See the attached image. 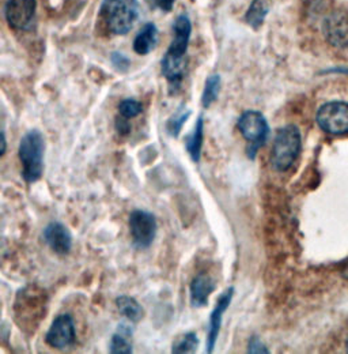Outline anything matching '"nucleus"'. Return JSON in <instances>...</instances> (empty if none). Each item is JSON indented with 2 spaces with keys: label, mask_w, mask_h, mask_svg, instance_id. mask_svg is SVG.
Segmentation results:
<instances>
[{
  "label": "nucleus",
  "mask_w": 348,
  "mask_h": 354,
  "mask_svg": "<svg viewBox=\"0 0 348 354\" xmlns=\"http://www.w3.org/2000/svg\"><path fill=\"white\" fill-rule=\"evenodd\" d=\"M173 32V41L162 59V74L172 88H178L184 77L185 53L192 33L189 18L180 15L174 22Z\"/></svg>",
  "instance_id": "1"
},
{
  "label": "nucleus",
  "mask_w": 348,
  "mask_h": 354,
  "mask_svg": "<svg viewBox=\"0 0 348 354\" xmlns=\"http://www.w3.org/2000/svg\"><path fill=\"white\" fill-rule=\"evenodd\" d=\"M45 139L41 131L30 130L21 138L18 157L22 165L21 175L28 184L37 183L44 174Z\"/></svg>",
  "instance_id": "2"
},
{
  "label": "nucleus",
  "mask_w": 348,
  "mask_h": 354,
  "mask_svg": "<svg viewBox=\"0 0 348 354\" xmlns=\"http://www.w3.org/2000/svg\"><path fill=\"white\" fill-rule=\"evenodd\" d=\"M302 149V136L297 126L282 127L273 140L271 151V167L276 172H287L297 161Z\"/></svg>",
  "instance_id": "3"
},
{
  "label": "nucleus",
  "mask_w": 348,
  "mask_h": 354,
  "mask_svg": "<svg viewBox=\"0 0 348 354\" xmlns=\"http://www.w3.org/2000/svg\"><path fill=\"white\" fill-rule=\"evenodd\" d=\"M137 0H104L101 6V17L108 29L117 36L130 32L137 18Z\"/></svg>",
  "instance_id": "4"
},
{
  "label": "nucleus",
  "mask_w": 348,
  "mask_h": 354,
  "mask_svg": "<svg viewBox=\"0 0 348 354\" xmlns=\"http://www.w3.org/2000/svg\"><path fill=\"white\" fill-rule=\"evenodd\" d=\"M237 127L244 139L248 142V157L255 160L258 151L262 146H265L269 136V124L265 116L259 111H246L238 118Z\"/></svg>",
  "instance_id": "5"
},
{
  "label": "nucleus",
  "mask_w": 348,
  "mask_h": 354,
  "mask_svg": "<svg viewBox=\"0 0 348 354\" xmlns=\"http://www.w3.org/2000/svg\"><path fill=\"white\" fill-rule=\"evenodd\" d=\"M316 120L318 127L332 135L348 133V104L343 101H331L317 111Z\"/></svg>",
  "instance_id": "6"
},
{
  "label": "nucleus",
  "mask_w": 348,
  "mask_h": 354,
  "mask_svg": "<svg viewBox=\"0 0 348 354\" xmlns=\"http://www.w3.org/2000/svg\"><path fill=\"white\" fill-rule=\"evenodd\" d=\"M130 232L132 245L137 250H147L155 240L158 223L153 213L133 210L130 214Z\"/></svg>",
  "instance_id": "7"
},
{
  "label": "nucleus",
  "mask_w": 348,
  "mask_h": 354,
  "mask_svg": "<svg viewBox=\"0 0 348 354\" xmlns=\"http://www.w3.org/2000/svg\"><path fill=\"white\" fill-rule=\"evenodd\" d=\"M77 341V330L74 317L70 313H61L55 317L45 335V342L59 351L72 346Z\"/></svg>",
  "instance_id": "8"
},
{
  "label": "nucleus",
  "mask_w": 348,
  "mask_h": 354,
  "mask_svg": "<svg viewBox=\"0 0 348 354\" xmlns=\"http://www.w3.org/2000/svg\"><path fill=\"white\" fill-rule=\"evenodd\" d=\"M37 10L36 0H7L4 15L8 25L17 30H29Z\"/></svg>",
  "instance_id": "9"
},
{
  "label": "nucleus",
  "mask_w": 348,
  "mask_h": 354,
  "mask_svg": "<svg viewBox=\"0 0 348 354\" xmlns=\"http://www.w3.org/2000/svg\"><path fill=\"white\" fill-rule=\"evenodd\" d=\"M234 293H235V289L233 286H230L218 297L217 306L210 315L206 353H214L218 338H219V333H220V327H222V322H223V315L226 313V310H229L231 300L234 297Z\"/></svg>",
  "instance_id": "10"
},
{
  "label": "nucleus",
  "mask_w": 348,
  "mask_h": 354,
  "mask_svg": "<svg viewBox=\"0 0 348 354\" xmlns=\"http://www.w3.org/2000/svg\"><path fill=\"white\" fill-rule=\"evenodd\" d=\"M43 237L46 245L57 255H67L72 248V236L61 222H49L44 227Z\"/></svg>",
  "instance_id": "11"
},
{
  "label": "nucleus",
  "mask_w": 348,
  "mask_h": 354,
  "mask_svg": "<svg viewBox=\"0 0 348 354\" xmlns=\"http://www.w3.org/2000/svg\"><path fill=\"white\" fill-rule=\"evenodd\" d=\"M327 40L335 46H348V12L338 11L332 14L324 24Z\"/></svg>",
  "instance_id": "12"
},
{
  "label": "nucleus",
  "mask_w": 348,
  "mask_h": 354,
  "mask_svg": "<svg viewBox=\"0 0 348 354\" xmlns=\"http://www.w3.org/2000/svg\"><path fill=\"white\" fill-rule=\"evenodd\" d=\"M217 283L207 274L196 275L189 286V300L193 308H204L209 304L210 296L215 292Z\"/></svg>",
  "instance_id": "13"
},
{
  "label": "nucleus",
  "mask_w": 348,
  "mask_h": 354,
  "mask_svg": "<svg viewBox=\"0 0 348 354\" xmlns=\"http://www.w3.org/2000/svg\"><path fill=\"white\" fill-rule=\"evenodd\" d=\"M158 44V29L154 24H146L133 40V50L137 55H148Z\"/></svg>",
  "instance_id": "14"
},
{
  "label": "nucleus",
  "mask_w": 348,
  "mask_h": 354,
  "mask_svg": "<svg viewBox=\"0 0 348 354\" xmlns=\"http://www.w3.org/2000/svg\"><path fill=\"white\" fill-rule=\"evenodd\" d=\"M204 140V119L200 115L192 133L185 140V149L193 162H199L202 158V149Z\"/></svg>",
  "instance_id": "15"
},
{
  "label": "nucleus",
  "mask_w": 348,
  "mask_h": 354,
  "mask_svg": "<svg viewBox=\"0 0 348 354\" xmlns=\"http://www.w3.org/2000/svg\"><path fill=\"white\" fill-rule=\"evenodd\" d=\"M116 307L130 323H139L144 317V310L137 303V300L130 296H119L116 299Z\"/></svg>",
  "instance_id": "16"
},
{
  "label": "nucleus",
  "mask_w": 348,
  "mask_h": 354,
  "mask_svg": "<svg viewBox=\"0 0 348 354\" xmlns=\"http://www.w3.org/2000/svg\"><path fill=\"white\" fill-rule=\"evenodd\" d=\"M268 11H269V0H253L246 12V22L253 29H259Z\"/></svg>",
  "instance_id": "17"
},
{
  "label": "nucleus",
  "mask_w": 348,
  "mask_h": 354,
  "mask_svg": "<svg viewBox=\"0 0 348 354\" xmlns=\"http://www.w3.org/2000/svg\"><path fill=\"white\" fill-rule=\"evenodd\" d=\"M220 91V77L218 74H214L207 78L204 90L202 94V105L203 108H210L218 100Z\"/></svg>",
  "instance_id": "18"
},
{
  "label": "nucleus",
  "mask_w": 348,
  "mask_h": 354,
  "mask_svg": "<svg viewBox=\"0 0 348 354\" xmlns=\"http://www.w3.org/2000/svg\"><path fill=\"white\" fill-rule=\"evenodd\" d=\"M199 346V338L196 333H186L181 335L173 344L172 353L188 354L195 353Z\"/></svg>",
  "instance_id": "19"
},
{
  "label": "nucleus",
  "mask_w": 348,
  "mask_h": 354,
  "mask_svg": "<svg viewBox=\"0 0 348 354\" xmlns=\"http://www.w3.org/2000/svg\"><path fill=\"white\" fill-rule=\"evenodd\" d=\"M192 111H185L182 106L166 122V131L172 138H178L184 124L188 122Z\"/></svg>",
  "instance_id": "20"
},
{
  "label": "nucleus",
  "mask_w": 348,
  "mask_h": 354,
  "mask_svg": "<svg viewBox=\"0 0 348 354\" xmlns=\"http://www.w3.org/2000/svg\"><path fill=\"white\" fill-rule=\"evenodd\" d=\"M109 352L112 354H132L133 349L128 341V337L116 333L112 335L110 338V344H109Z\"/></svg>",
  "instance_id": "21"
},
{
  "label": "nucleus",
  "mask_w": 348,
  "mask_h": 354,
  "mask_svg": "<svg viewBox=\"0 0 348 354\" xmlns=\"http://www.w3.org/2000/svg\"><path fill=\"white\" fill-rule=\"evenodd\" d=\"M142 112H143V105L136 100L127 98L119 104V113L126 119H133L139 116Z\"/></svg>",
  "instance_id": "22"
},
{
  "label": "nucleus",
  "mask_w": 348,
  "mask_h": 354,
  "mask_svg": "<svg viewBox=\"0 0 348 354\" xmlns=\"http://www.w3.org/2000/svg\"><path fill=\"white\" fill-rule=\"evenodd\" d=\"M248 353L249 354H268L269 351L265 344L261 341L258 335H252L248 341Z\"/></svg>",
  "instance_id": "23"
},
{
  "label": "nucleus",
  "mask_w": 348,
  "mask_h": 354,
  "mask_svg": "<svg viewBox=\"0 0 348 354\" xmlns=\"http://www.w3.org/2000/svg\"><path fill=\"white\" fill-rule=\"evenodd\" d=\"M112 62H113V64H115V67L119 70V71H127L128 70V67H130V60L124 56V55H122V53H119V52H115L113 55H112Z\"/></svg>",
  "instance_id": "24"
},
{
  "label": "nucleus",
  "mask_w": 348,
  "mask_h": 354,
  "mask_svg": "<svg viewBox=\"0 0 348 354\" xmlns=\"http://www.w3.org/2000/svg\"><path fill=\"white\" fill-rule=\"evenodd\" d=\"M128 120H130V119H126V118H123V116H120V118L116 119L115 126H116L117 133H120L122 136H127L128 133H130V124Z\"/></svg>",
  "instance_id": "25"
},
{
  "label": "nucleus",
  "mask_w": 348,
  "mask_h": 354,
  "mask_svg": "<svg viewBox=\"0 0 348 354\" xmlns=\"http://www.w3.org/2000/svg\"><path fill=\"white\" fill-rule=\"evenodd\" d=\"M117 333H120V334H123V335L130 338V337H132V334H133V328L130 327V324L120 323L119 327H117Z\"/></svg>",
  "instance_id": "26"
},
{
  "label": "nucleus",
  "mask_w": 348,
  "mask_h": 354,
  "mask_svg": "<svg viewBox=\"0 0 348 354\" xmlns=\"http://www.w3.org/2000/svg\"><path fill=\"white\" fill-rule=\"evenodd\" d=\"M174 1H175V0H155L157 6H158L160 8H162V10H165V11L172 10V6H173Z\"/></svg>",
  "instance_id": "27"
},
{
  "label": "nucleus",
  "mask_w": 348,
  "mask_h": 354,
  "mask_svg": "<svg viewBox=\"0 0 348 354\" xmlns=\"http://www.w3.org/2000/svg\"><path fill=\"white\" fill-rule=\"evenodd\" d=\"M6 150H7V139H6L4 131H1V150H0L1 157L6 154Z\"/></svg>",
  "instance_id": "28"
},
{
  "label": "nucleus",
  "mask_w": 348,
  "mask_h": 354,
  "mask_svg": "<svg viewBox=\"0 0 348 354\" xmlns=\"http://www.w3.org/2000/svg\"><path fill=\"white\" fill-rule=\"evenodd\" d=\"M343 277H345V278H347L348 279V266L346 267V268H345V271H343Z\"/></svg>",
  "instance_id": "29"
},
{
  "label": "nucleus",
  "mask_w": 348,
  "mask_h": 354,
  "mask_svg": "<svg viewBox=\"0 0 348 354\" xmlns=\"http://www.w3.org/2000/svg\"><path fill=\"white\" fill-rule=\"evenodd\" d=\"M346 346H347V352H348V339H347V344H346Z\"/></svg>",
  "instance_id": "30"
}]
</instances>
